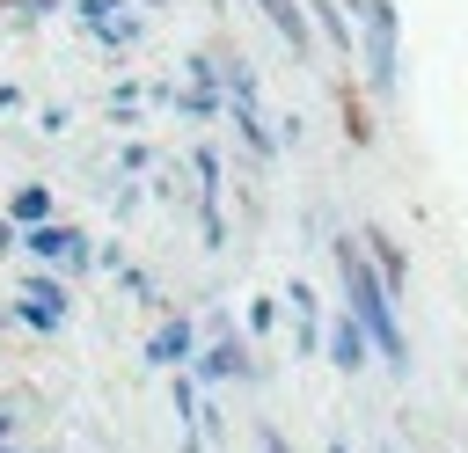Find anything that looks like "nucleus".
<instances>
[{
  "mask_svg": "<svg viewBox=\"0 0 468 453\" xmlns=\"http://www.w3.org/2000/svg\"><path fill=\"white\" fill-rule=\"evenodd\" d=\"M154 358H183V321H176V329H161V343H154Z\"/></svg>",
  "mask_w": 468,
  "mask_h": 453,
  "instance_id": "6",
  "label": "nucleus"
},
{
  "mask_svg": "<svg viewBox=\"0 0 468 453\" xmlns=\"http://www.w3.org/2000/svg\"><path fill=\"white\" fill-rule=\"evenodd\" d=\"M44 205H51L44 190H22V197H15V219H44Z\"/></svg>",
  "mask_w": 468,
  "mask_h": 453,
  "instance_id": "5",
  "label": "nucleus"
},
{
  "mask_svg": "<svg viewBox=\"0 0 468 453\" xmlns=\"http://www.w3.org/2000/svg\"><path fill=\"white\" fill-rule=\"evenodd\" d=\"M263 453H292V446H285V438H278V431H263Z\"/></svg>",
  "mask_w": 468,
  "mask_h": 453,
  "instance_id": "7",
  "label": "nucleus"
},
{
  "mask_svg": "<svg viewBox=\"0 0 468 453\" xmlns=\"http://www.w3.org/2000/svg\"><path fill=\"white\" fill-rule=\"evenodd\" d=\"M29 248H37V256H88V248L73 241V226H37V234H29Z\"/></svg>",
  "mask_w": 468,
  "mask_h": 453,
  "instance_id": "2",
  "label": "nucleus"
},
{
  "mask_svg": "<svg viewBox=\"0 0 468 453\" xmlns=\"http://www.w3.org/2000/svg\"><path fill=\"white\" fill-rule=\"evenodd\" d=\"M263 15L285 29V44H292V51H307V22H300V7H292V0H263Z\"/></svg>",
  "mask_w": 468,
  "mask_h": 453,
  "instance_id": "3",
  "label": "nucleus"
},
{
  "mask_svg": "<svg viewBox=\"0 0 468 453\" xmlns=\"http://www.w3.org/2000/svg\"><path fill=\"white\" fill-rule=\"evenodd\" d=\"M344 278H351V300H358V314H366V329L380 336V351L388 358H402V336H395V321H388V300H380V285H373V270L344 248Z\"/></svg>",
  "mask_w": 468,
  "mask_h": 453,
  "instance_id": "1",
  "label": "nucleus"
},
{
  "mask_svg": "<svg viewBox=\"0 0 468 453\" xmlns=\"http://www.w3.org/2000/svg\"><path fill=\"white\" fill-rule=\"evenodd\" d=\"M336 358H344V365H358V358H366V351H358V321H344V329H336Z\"/></svg>",
  "mask_w": 468,
  "mask_h": 453,
  "instance_id": "4",
  "label": "nucleus"
},
{
  "mask_svg": "<svg viewBox=\"0 0 468 453\" xmlns=\"http://www.w3.org/2000/svg\"><path fill=\"white\" fill-rule=\"evenodd\" d=\"M0 453H22V446H0Z\"/></svg>",
  "mask_w": 468,
  "mask_h": 453,
  "instance_id": "8",
  "label": "nucleus"
}]
</instances>
